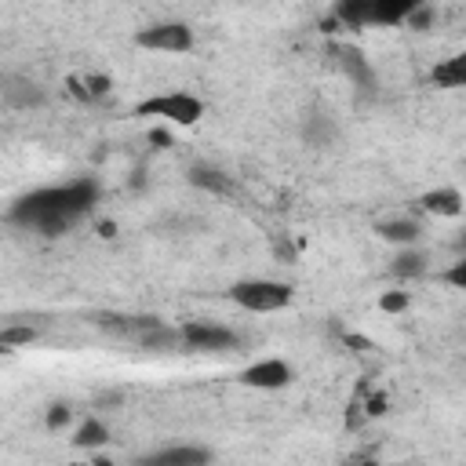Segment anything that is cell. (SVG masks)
Segmentation results:
<instances>
[{
	"label": "cell",
	"mask_w": 466,
	"mask_h": 466,
	"mask_svg": "<svg viewBox=\"0 0 466 466\" xmlns=\"http://www.w3.org/2000/svg\"><path fill=\"white\" fill-rule=\"evenodd\" d=\"M95 200H98V186L91 178H76V182H66V186L33 189L29 197H22L11 208V222L33 226L40 233H62L80 215H87Z\"/></svg>",
	"instance_id": "cell-1"
},
{
	"label": "cell",
	"mask_w": 466,
	"mask_h": 466,
	"mask_svg": "<svg viewBox=\"0 0 466 466\" xmlns=\"http://www.w3.org/2000/svg\"><path fill=\"white\" fill-rule=\"evenodd\" d=\"M419 7H426V0H339L335 4V18L342 25H397L408 22Z\"/></svg>",
	"instance_id": "cell-2"
},
{
	"label": "cell",
	"mask_w": 466,
	"mask_h": 466,
	"mask_svg": "<svg viewBox=\"0 0 466 466\" xmlns=\"http://www.w3.org/2000/svg\"><path fill=\"white\" fill-rule=\"evenodd\" d=\"M135 116H157L167 120L175 127H193L204 116V102L189 91H164V95H149L135 106Z\"/></svg>",
	"instance_id": "cell-3"
},
{
	"label": "cell",
	"mask_w": 466,
	"mask_h": 466,
	"mask_svg": "<svg viewBox=\"0 0 466 466\" xmlns=\"http://www.w3.org/2000/svg\"><path fill=\"white\" fill-rule=\"evenodd\" d=\"M229 299L248 313H277L291 302V284L269 280V277H251V280H237L229 288Z\"/></svg>",
	"instance_id": "cell-4"
},
{
	"label": "cell",
	"mask_w": 466,
	"mask_h": 466,
	"mask_svg": "<svg viewBox=\"0 0 466 466\" xmlns=\"http://www.w3.org/2000/svg\"><path fill=\"white\" fill-rule=\"evenodd\" d=\"M135 44L146 51H164V55H186L193 51V29L186 22H157L135 33Z\"/></svg>",
	"instance_id": "cell-5"
},
{
	"label": "cell",
	"mask_w": 466,
	"mask_h": 466,
	"mask_svg": "<svg viewBox=\"0 0 466 466\" xmlns=\"http://www.w3.org/2000/svg\"><path fill=\"white\" fill-rule=\"evenodd\" d=\"M240 386L248 390H284L291 382V364L280 360V357H266V360H255L248 364L240 375H237Z\"/></svg>",
	"instance_id": "cell-6"
},
{
	"label": "cell",
	"mask_w": 466,
	"mask_h": 466,
	"mask_svg": "<svg viewBox=\"0 0 466 466\" xmlns=\"http://www.w3.org/2000/svg\"><path fill=\"white\" fill-rule=\"evenodd\" d=\"M182 346H189V350H208V353H215V350H233V346H237V335H233L229 328H222V324L189 320V324H182Z\"/></svg>",
	"instance_id": "cell-7"
},
{
	"label": "cell",
	"mask_w": 466,
	"mask_h": 466,
	"mask_svg": "<svg viewBox=\"0 0 466 466\" xmlns=\"http://www.w3.org/2000/svg\"><path fill=\"white\" fill-rule=\"evenodd\" d=\"M422 211H430V215H437V218H455V215H462V193L455 189V186H437V189H430V193H422Z\"/></svg>",
	"instance_id": "cell-8"
},
{
	"label": "cell",
	"mask_w": 466,
	"mask_h": 466,
	"mask_svg": "<svg viewBox=\"0 0 466 466\" xmlns=\"http://www.w3.org/2000/svg\"><path fill=\"white\" fill-rule=\"evenodd\" d=\"M146 462H153V466H204V462H211V451L193 448V444H178V448H164L157 455H146Z\"/></svg>",
	"instance_id": "cell-9"
},
{
	"label": "cell",
	"mask_w": 466,
	"mask_h": 466,
	"mask_svg": "<svg viewBox=\"0 0 466 466\" xmlns=\"http://www.w3.org/2000/svg\"><path fill=\"white\" fill-rule=\"evenodd\" d=\"M331 55H335V66L350 76V80H357V84H371V69H368V62H364V55L357 51V47H346V44H335L331 47Z\"/></svg>",
	"instance_id": "cell-10"
},
{
	"label": "cell",
	"mask_w": 466,
	"mask_h": 466,
	"mask_svg": "<svg viewBox=\"0 0 466 466\" xmlns=\"http://www.w3.org/2000/svg\"><path fill=\"white\" fill-rule=\"evenodd\" d=\"M430 80L437 87H466V51H455L451 58L437 62L433 73H430Z\"/></svg>",
	"instance_id": "cell-11"
},
{
	"label": "cell",
	"mask_w": 466,
	"mask_h": 466,
	"mask_svg": "<svg viewBox=\"0 0 466 466\" xmlns=\"http://www.w3.org/2000/svg\"><path fill=\"white\" fill-rule=\"evenodd\" d=\"M66 84H69V95H73V98H80V102H98V98H106V95H109V76H102V73L69 76Z\"/></svg>",
	"instance_id": "cell-12"
},
{
	"label": "cell",
	"mask_w": 466,
	"mask_h": 466,
	"mask_svg": "<svg viewBox=\"0 0 466 466\" xmlns=\"http://www.w3.org/2000/svg\"><path fill=\"white\" fill-rule=\"evenodd\" d=\"M189 182L193 186H200V189H208V193H233L237 189V182L226 175V171H218V167H208V164H197V167H189Z\"/></svg>",
	"instance_id": "cell-13"
},
{
	"label": "cell",
	"mask_w": 466,
	"mask_h": 466,
	"mask_svg": "<svg viewBox=\"0 0 466 466\" xmlns=\"http://www.w3.org/2000/svg\"><path fill=\"white\" fill-rule=\"evenodd\" d=\"M375 229H379L382 240H393V244H404V248L422 237V226L415 218H382Z\"/></svg>",
	"instance_id": "cell-14"
},
{
	"label": "cell",
	"mask_w": 466,
	"mask_h": 466,
	"mask_svg": "<svg viewBox=\"0 0 466 466\" xmlns=\"http://www.w3.org/2000/svg\"><path fill=\"white\" fill-rule=\"evenodd\" d=\"M4 98H7L11 106H36V102H44V91H40L36 84H29V80H18V76H7V87H4Z\"/></svg>",
	"instance_id": "cell-15"
},
{
	"label": "cell",
	"mask_w": 466,
	"mask_h": 466,
	"mask_svg": "<svg viewBox=\"0 0 466 466\" xmlns=\"http://www.w3.org/2000/svg\"><path fill=\"white\" fill-rule=\"evenodd\" d=\"M306 142L309 146H328L331 138H335V124H331V116L328 113H309V120H306Z\"/></svg>",
	"instance_id": "cell-16"
},
{
	"label": "cell",
	"mask_w": 466,
	"mask_h": 466,
	"mask_svg": "<svg viewBox=\"0 0 466 466\" xmlns=\"http://www.w3.org/2000/svg\"><path fill=\"white\" fill-rule=\"evenodd\" d=\"M106 441H109V430H106L98 419H84V422L76 426V437H73L76 448H102Z\"/></svg>",
	"instance_id": "cell-17"
},
{
	"label": "cell",
	"mask_w": 466,
	"mask_h": 466,
	"mask_svg": "<svg viewBox=\"0 0 466 466\" xmlns=\"http://www.w3.org/2000/svg\"><path fill=\"white\" fill-rule=\"evenodd\" d=\"M33 339H36V328H29V324H4V328H0V346H4V350L29 346Z\"/></svg>",
	"instance_id": "cell-18"
},
{
	"label": "cell",
	"mask_w": 466,
	"mask_h": 466,
	"mask_svg": "<svg viewBox=\"0 0 466 466\" xmlns=\"http://www.w3.org/2000/svg\"><path fill=\"white\" fill-rule=\"evenodd\" d=\"M390 269H393L397 277H419V273H426V258H422L419 251H400Z\"/></svg>",
	"instance_id": "cell-19"
},
{
	"label": "cell",
	"mask_w": 466,
	"mask_h": 466,
	"mask_svg": "<svg viewBox=\"0 0 466 466\" xmlns=\"http://www.w3.org/2000/svg\"><path fill=\"white\" fill-rule=\"evenodd\" d=\"M379 309L382 313H404L408 309V291H390L379 299Z\"/></svg>",
	"instance_id": "cell-20"
},
{
	"label": "cell",
	"mask_w": 466,
	"mask_h": 466,
	"mask_svg": "<svg viewBox=\"0 0 466 466\" xmlns=\"http://www.w3.org/2000/svg\"><path fill=\"white\" fill-rule=\"evenodd\" d=\"M444 284H451V288L466 291V255H462L459 262H451V266L444 269Z\"/></svg>",
	"instance_id": "cell-21"
},
{
	"label": "cell",
	"mask_w": 466,
	"mask_h": 466,
	"mask_svg": "<svg viewBox=\"0 0 466 466\" xmlns=\"http://www.w3.org/2000/svg\"><path fill=\"white\" fill-rule=\"evenodd\" d=\"M66 419H69V408H66V404H51V411H47V426L55 430V426H62Z\"/></svg>",
	"instance_id": "cell-22"
},
{
	"label": "cell",
	"mask_w": 466,
	"mask_h": 466,
	"mask_svg": "<svg viewBox=\"0 0 466 466\" xmlns=\"http://www.w3.org/2000/svg\"><path fill=\"white\" fill-rule=\"evenodd\" d=\"M462 244H466V237H462Z\"/></svg>",
	"instance_id": "cell-23"
}]
</instances>
